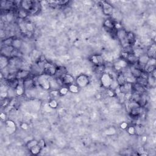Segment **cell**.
<instances>
[{"label": "cell", "mask_w": 156, "mask_h": 156, "mask_svg": "<svg viewBox=\"0 0 156 156\" xmlns=\"http://www.w3.org/2000/svg\"><path fill=\"white\" fill-rule=\"evenodd\" d=\"M49 77L50 76L42 73L39 75L37 78L38 85L45 90H48L51 88Z\"/></svg>", "instance_id": "cell-1"}, {"label": "cell", "mask_w": 156, "mask_h": 156, "mask_svg": "<svg viewBox=\"0 0 156 156\" xmlns=\"http://www.w3.org/2000/svg\"><path fill=\"white\" fill-rule=\"evenodd\" d=\"M57 68V67L55 66V65L48 61H46L43 64L42 68V73L50 77L54 76H56V75Z\"/></svg>", "instance_id": "cell-2"}, {"label": "cell", "mask_w": 156, "mask_h": 156, "mask_svg": "<svg viewBox=\"0 0 156 156\" xmlns=\"http://www.w3.org/2000/svg\"><path fill=\"white\" fill-rule=\"evenodd\" d=\"M114 80V78L110 74L106 72H104L101 74L100 81L101 85L104 88L107 89L110 88L111 87Z\"/></svg>", "instance_id": "cell-3"}, {"label": "cell", "mask_w": 156, "mask_h": 156, "mask_svg": "<svg viewBox=\"0 0 156 156\" xmlns=\"http://www.w3.org/2000/svg\"><path fill=\"white\" fill-rule=\"evenodd\" d=\"M75 82V84L80 88H85L90 84V78L88 75L82 73L76 77Z\"/></svg>", "instance_id": "cell-4"}, {"label": "cell", "mask_w": 156, "mask_h": 156, "mask_svg": "<svg viewBox=\"0 0 156 156\" xmlns=\"http://www.w3.org/2000/svg\"><path fill=\"white\" fill-rule=\"evenodd\" d=\"M127 31L124 28H121L120 29L116 30V37L118 39L119 42L121 44L123 47H129L128 45L126 43V34H127Z\"/></svg>", "instance_id": "cell-5"}, {"label": "cell", "mask_w": 156, "mask_h": 156, "mask_svg": "<svg viewBox=\"0 0 156 156\" xmlns=\"http://www.w3.org/2000/svg\"><path fill=\"white\" fill-rule=\"evenodd\" d=\"M36 5V2L31 0H23L20 3V9L26 11L30 14V12L34 9Z\"/></svg>", "instance_id": "cell-6"}, {"label": "cell", "mask_w": 156, "mask_h": 156, "mask_svg": "<svg viewBox=\"0 0 156 156\" xmlns=\"http://www.w3.org/2000/svg\"><path fill=\"white\" fill-rule=\"evenodd\" d=\"M102 13L106 16H110L114 14V8L112 4L106 1H102L100 2Z\"/></svg>", "instance_id": "cell-7"}, {"label": "cell", "mask_w": 156, "mask_h": 156, "mask_svg": "<svg viewBox=\"0 0 156 156\" xmlns=\"http://www.w3.org/2000/svg\"><path fill=\"white\" fill-rule=\"evenodd\" d=\"M118 91L119 93L121 95H126L127 94H131L132 93L133 88H132V84L126 82L125 84H122L118 87Z\"/></svg>", "instance_id": "cell-8"}, {"label": "cell", "mask_w": 156, "mask_h": 156, "mask_svg": "<svg viewBox=\"0 0 156 156\" xmlns=\"http://www.w3.org/2000/svg\"><path fill=\"white\" fill-rule=\"evenodd\" d=\"M90 61L96 67L104 65V59L102 56L100 54H94L91 56Z\"/></svg>", "instance_id": "cell-9"}, {"label": "cell", "mask_w": 156, "mask_h": 156, "mask_svg": "<svg viewBox=\"0 0 156 156\" xmlns=\"http://www.w3.org/2000/svg\"><path fill=\"white\" fill-rule=\"evenodd\" d=\"M6 131L9 135H12L17 131V126L15 122L12 120H7L5 121Z\"/></svg>", "instance_id": "cell-10"}, {"label": "cell", "mask_w": 156, "mask_h": 156, "mask_svg": "<svg viewBox=\"0 0 156 156\" xmlns=\"http://www.w3.org/2000/svg\"><path fill=\"white\" fill-rule=\"evenodd\" d=\"M58 79H59L60 81L63 85H65L68 86L71 84H73L74 82L75 81V79L73 76L67 73L62 75L61 77L58 78Z\"/></svg>", "instance_id": "cell-11"}, {"label": "cell", "mask_w": 156, "mask_h": 156, "mask_svg": "<svg viewBox=\"0 0 156 156\" xmlns=\"http://www.w3.org/2000/svg\"><path fill=\"white\" fill-rule=\"evenodd\" d=\"M129 65V63L123 60L122 58H119V59L116 60L114 64V67L115 69L118 71V72H120V71H122L123 70L126 69Z\"/></svg>", "instance_id": "cell-12"}, {"label": "cell", "mask_w": 156, "mask_h": 156, "mask_svg": "<svg viewBox=\"0 0 156 156\" xmlns=\"http://www.w3.org/2000/svg\"><path fill=\"white\" fill-rule=\"evenodd\" d=\"M31 72L29 70H18L16 72V79L18 81H23L31 77Z\"/></svg>", "instance_id": "cell-13"}, {"label": "cell", "mask_w": 156, "mask_h": 156, "mask_svg": "<svg viewBox=\"0 0 156 156\" xmlns=\"http://www.w3.org/2000/svg\"><path fill=\"white\" fill-rule=\"evenodd\" d=\"M23 83L26 90H31L34 89V88L36 86V82L33 78H32L31 77L23 80Z\"/></svg>", "instance_id": "cell-14"}, {"label": "cell", "mask_w": 156, "mask_h": 156, "mask_svg": "<svg viewBox=\"0 0 156 156\" xmlns=\"http://www.w3.org/2000/svg\"><path fill=\"white\" fill-rule=\"evenodd\" d=\"M149 56L145 53V54H142L140 56L138 57V61H137V64L138 67H139L142 70H143V68L148 63V61L149 60Z\"/></svg>", "instance_id": "cell-15"}, {"label": "cell", "mask_w": 156, "mask_h": 156, "mask_svg": "<svg viewBox=\"0 0 156 156\" xmlns=\"http://www.w3.org/2000/svg\"><path fill=\"white\" fill-rule=\"evenodd\" d=\"M136 42V36L134 32L127 31L126 34V43L128 47H132Z\"/></svg>", "instance_id": "cell-16"}, {"label": "cell", "mask_w": 156, "mask_h": 156, "mask_svg": "<svg viewBox=\"0 0 156 156\" xmlns=\"http://www.w3.org/2000/svg\"><path fill=\"white\" fill-rule=\"evenodd\" d=\"M130 71H131V75L136 79H138L141 75L143 71L139 67H136L135 65H132V67L130 68Z\"/></svg>", "instance_id": "cell-17"}, {"label": "cell", "mask_w": 156, "mask_h": 156, "mask_svg": "<svg viewBox=\"0 0 156 156\" xmlns=\"http://www.w3.org/2000/svg\"><path fill=\"white\" fill-rule=\"evenodd\" d=\"M15 93L17 96H21L24 94L26 90L23 86V81H19L18 84H17V86L15 88Z\"/></svg>", "instance_id": "cell-18"}, {"label": "cell", "mask_w": 156, "mask_h": 156, "mask_svg": "<svg viewBox=\"0 0 156 156\" xmlns=\"http://www.w3.org/2000/svg\"><path fill=\"white\" fill-rule=\"evenodd\" d=\"M9 61L10 58L1 54L0 57V68L1 70L6 68L9 65Z\"/></svg>", "instance_id": "cell-19"}, {"label": "cell", "mask_w": 156, "mask_h": 156, "mask_svg": "<svg viewBox=\"0 0 156 156\" xmlns=\"http://www.w3.org/2000/svg\"><path fill=\"white\" fill-rule=\"evenodd\" d=\"M103 25L104 27L109 31H112L115 29V23L110 18H107L105 20V21L104 22Z\"/></svg>", "instance_id": "cell-20"}, {"label": "cell", "mask_w": 156, "mask_h": 156, "mask_svg": "<svg viewBox=\"0 0 156 156\" xmlns=\"http://www.w3.org/2000/svg\"><path fill=\"white\" fill-rule=\"evenodd\" d=\"M142 111V107H137V108H134L131 109L129 110V112L130 115L132 118H137L141 115Z\"/></svg>", "instance_id": "cell-21"}, {"label": "cell", "mask_w": 156, "mask_h": 156, "mask_svg": "<svg viewBox=\"0 0 156 156\" xmlns=\"http://www.w3.org/2000/svg\"><path fill=\"white\" fill-rule=\"evenodd\" d=\"M132 92L139 94H143L145 92V87L140 85L139 84L136 82L132 84Z\"/></svg>", "instance_id": "cell-22"}, {"label": "cell", "mask_w": 156, "mask_h": 156, "mask_svg": "<svg viewBox=\"0 0 156 156\" xmlns=\"http://www.w3.org/2000/svg\"><path fill=\"white\" fill-rule=\"evenodd\" d=\"M155 52H156L155 44L153 43L148 47L146 54L149 56V58H155Z\"/></svg>", "instance_id": "cell-23"}, {"label": "cell", "mask_w": 156, "mask_h": 156, "mask_svg": "<svg viewBox=\"0 0 156 156\" xmlns=\"http://www.w3.org/2000/svg\"><path fill=\"white\" fill-rule=\"evenodd\" d=\"M15 50V49L12 46L4 47V48H3L1 50V54L10 58L9 57H10L12 54H13V52H14Z\"/></svg>", "instance_id": "cell-24"}, {"label": "cell", "mask_w": 156, "mask_h": 156, "mask_svg": "<svg viewBox=\"0 0 156 156\" xmlns=\"http://www.w3.org/2000/svg\"><path fill=\"white\" fill-rule=\"evenodd\" d=\"M115 79L119 86H121V85H122V84L126 82L125 75L124 73L123 72V71L118 72V73L117 74V76H116V78Z\"/></svg>", "instance_id": "cell-25"}, {"label": "cell", "mask_w": 156, "mask_h": 156, "mask_svg": "<svg viewBox=\"0 0 156 156\" xmlns=\"http://www.w3.org/2000/svg\"><path fill=\"white\" fill-rule=\"evenodd\" d=\"M22 44H23V42L21 39L18 38H14L12 42V47L15 50H18L22 48Z\"/></svg>", "instance_id": "cell-26"}, {"label": "cell", "mask_w": 156, "mask_h": 156, "mask_svg": "<svg viewBox=\"0 0 156 156\" xmlns=\"http://www.w3.org/2000/svg\"><path fill=\"white\" fill-rule=\"evenodd\" d=\"M17 15L20 19L24 20L28 16L29 13L22 9H20L17 12Z\"/></svg>", "instance_id": "cell-27"}, {"label": "cell", "mask_w": 156, "mask_h": 156, "mask_svg": "<svg viewBox=\"0 0 156 156\" xmlns=\"http://www.w3.org/2000/svg\"><path fill=\"white\" fill-rule=\"evenodd\" d=\"M68 90H69V92L73 93H77L79 92V88H80L75 83L70 84V85H69L68 86Z\"/></svg>", "instance_id": "cell-28"}, {"label": "cell", "mask_w": 156, "mask_h": 156, "mask_svg": "<svg viewBox=\"0 0 156 156\" xmlns=\"http://www.w3.org/2000/svg\"><path fill=\"white\" fill-rule=\"evenodd\" d=\"M24 27L26 31H28L29 32H32L34 31L35 27L34 24L32 23L31 22H27L24 23Z\"/></svg>", "instance_id": "cell-29"}, {"label": "cell", "mask_w": 156, "mask_h": 156, "mask_svg": "<svg viewBox=\"0 0 156 156\" xmlns=\"http://www.w3.org/2000/svg\"><path fill=\"white\" fill-rule=\"evenodd\" d=\"M38 144V141L34 140V139L31 140L26 143V148L29 151L31 148L37 145Z\"/></svg>", "instance_id": "cell-30"}, {"label": "cell", "mask_w": 156, "mask_h": 156, "mask_svg": "<svg viewBox=\"0 0 156 156\" xmlns=\"http://www.w3.org/2000/svg\"><path fill=\"white\" fill-rule=\"evenodd\" d=\"M135 134L139 136H141L143 135V134L145 132V129L143 126H141V125H137L135 126Z\"/></svg>", "instance_id": "cell-31"}, {"label": "cell", "mask_w": 156, "mask_h": 156, "mask_svg": "<svg viewBox=\"0 0 156 156\" xmlns=\"http://www.w3.org/2000/svg\"><path fill=\"white\" fill-rule=\"evenodd\" d=\"M42 148L38 145H37L35 146L34 147L31 148L29 150V151L31 153V154L36 155H38V154H40V153L42 151Z\"/></svg>", "instance_id": "cell-32"}, {"label": "cell", "mask_w": 156, "mask_h": 156, "mask_svg": "<svg viewBox=\"0 0 156 156\" xmlns=\"http://www.w3.org/2000/svg\"><path fill=\"white\" fill-rule=\"evenodd\" d=\"M58 94L61 96H65L68 94L69 92V90L68 87H62L58 89Z\"/></svg>", "instance_id": "cell-33"}, {"label": "cell", "mask_w": 156, "mask_h": 156, "mask_svg": "<svg viewBox=\"0 0 156 156\" xmlns=\"http://www.w3.org/2000/svg\"><path fill=\"white\" fill-rule=\"evenodd\" d=\"M148 86L152 87H154L155 86V78L152 77L150 75H149V77L148 78Z\"/></svg>", "instance_id": "cell-34"}, {"label": "cell", "mask_w": 156, "mask_h": 156, "mask_svg": "<svg viewBox=\"0 0 156 156\" xmlns=\"http://www.w3.org/2000/svg\"><path fill=\"white\" fill-rule=\"evenodd\" d=\"M14 38H13V37H10V38H6L5 40H4L3 41V44L4 45V47L12 46V42H13V40H14Z\"/></svg>", "instance_id": "cell-35"}, {"label": "cell", "mask_w": 156, "mask_h": 156, "mask_svg": "<svg viewBox=\"0 0 156 156\" xmlns=\"http://www.w3.org/2000/svg\"><path fill=\"white\" fill-rule=\"evenodd\" d=\"M104 133L107 135H113L116 134V129L114 127H110L106 130Z\"/></svg>", "instance_id": "cell-36"}, {"label": "cell", "mask_w": 156, "mask_h": 156, "mask_svg": "<svg viewBox=\"0 0 156 156\" xmlns=\"http://www.w3.org/2000/svg\"><path fill=\"white\" fill-rule=\"evenodd\" d=\"M48 105L51 109H56L58 106V104L56 100L52 99L49 101Z\"/></svg>", "instance_id": "cell-37"}, {"label": "cell", "mask_w": 156, "mask_h": 156, "mask_svg": "<svg viewBox=\"0 0 156 156\" xmlns=\"http://www.w3.org/2000/svg\"><path fill=\"white\" fill-rule=\"evenodd\" d=\"M7 91H8V98H10L14 97L15 95H16L15 88L9 87Z\"/></svg>", "instance_id": "cell-38"}, {"label": "cell", "mask_w": 156, "mask_h": 156, "mask_svg": "<svg viewBox=\"0 0 156 156\" xmlns=\"http://www.w3.org/2000/svg\"><path fill=\"white\" fill-rule=\"evenodd\" d=\"M126 130H127V133L129 135H136V134H135V126H129Z\"/></svg>", "instance_id": "cell-39"}, {"label": "cell", "mask_w": 156, "mask_h": 156, "mask_svg": "<svg viewBox=\"0 0 156 156\" xmlns=\"http://www.w3.org/2000/svg\"><path fill=\"white\" fill-rule=\"evenodd\" d=\"M5 17H6V20L9 22H10L13 20V19H14V14L11 12H9L7 13V14H6Z\"/></svg>", "instance_id": "cell-40"}, {"label": "cell", "mask_w": 156, "mask_h": 156, "mask_svg": "<svg viewBox=\"0 0 156 156\" xmlns=\"http://www.w3.org/2000/svg\"><path fill=\"white\" fill-rule=\"evenodd\" d=\"M9 102H10V98H6L1 100V107H7L9 105Z\"/></svg>", "instance_id": "cell-41"}, {"label": "cell", "mask_w": 156, "mask_h": 156, "mask_svg": "<svg viewBox=\"0 0 156 156\" xmlns=\"http://www.w3.org/2000/svg\"><path fill=\"white\" fill-rule=\"evenodd\" d=\"M115 90L111 88L107 89V95L109 97H114L115 96Z\"/></svg>", "instance_id": "cell-42"}, {"label": "cell", "mask_w": 156, "mask_h": 156, "mask_svg": "<svg viewBox=\"0 0 156 156\" xmlns=\"http://www.w3.org/2000/svg\"><path fill=\"white\" fill-rule=\"evenodd\" d=\"M128 126H129L128 123H126V122H125V121L122 122V123H121V124H120V128H121V129H123V130H126L127 128L128 127Z\"/></svg>", "instance_id": "cell-43"}, {"label": "cell", "mask_w": 156, "mask_h": 156, "mask_svg": "<svg viewBox=\"0 0 156 156\" xmlns=\"http://www.w3.org/2000/svg\"><path fill=\"white\" fill-rule=\"evenodd\" d=\"M20 127L23 130H24V131H26V130H28V128H29V126L28 125V123L23 122V123H22V124L20 125Z\"/></svg>", "instance_id": "cell-44"}, {"label": "cell", "mask_w": 156, "mask_h": 156, "mask_svg": "<svg viewBox=\"0 0 156 156\" xmlns=\"http://www.w3.org/2000/svg\"><path fill=\"white\" fill-rule=\"evenodd\" d=\"M38 145L42 148V149L44 148L45 146H46V143H45V141L43 139H41V140H39Z\"/></svg>", "instance_id": "cell-45"}, {"label": "cell", "mask_w": 156, "mask_h": 156, "mask_svg": "<svg viewBox=\"0 0 156 156\" xmlns=\"http://www.w3.org/2000/svg\"><path fill=\"white\" fill-rule=\"evenodd\" d=\"M50 95H52L53 96H56L57 95H58V90L57 89H54L53 90H52L50 92Z\"/></svg>", "instance_id": "cell-46"}, {"label": "cell", "mask_w": 156, "mask_h": 156, "mask_svg": "<svg viewBox=\"0 0 156 156\" xmlns=\"http://www.w3.org/2000/svg\"><path fill=\"white\" fill-rule=\"evenodd\" d=\"M0 118L2 120H5L6 118V115L5 113L4 112H1V114H0Z\"/></svg>", "instance_id": "cell-47"}, {"label": "cell", "mask_w": 156, "mask_h": 156, "mask_svg": "<svg viewBox=\"0 0 156 156\" xmlns=\"http://www.w3.org/2000/svg\"><path fill=\"white\" fill-rule=\"evenodd\" d=\"M146 136H143V137L142 138V141H144V142H145V141H146Z\"/></svg>", "instance_id": "cell-48"}]
</instances>
